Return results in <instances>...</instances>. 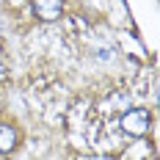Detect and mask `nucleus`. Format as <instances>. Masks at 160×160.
<instances>
[{
    "label": "nucleus",
    "mask_w": 160,
    "mask_h": 160,
    "mask_svg": "<svg viewBox=\"0 0 160 160\" xmlns=\"http://www.w3.org/2000/svg\"><path fill=\"white\" fill-rule=\"evenodd\" d=\"M149 127H152V116L146 108H130V111L122 113V130L130 138H144Z\"/></svg>",
    "instance_id": "nucleus-1"
},
{
    "label": "nucleus",
    "mask_w": 160,
    "mask_h": 160,
    "mask_svg": "<svg viewBox=\"0 0 160 160\" xmlns=\"http://www.w3.org/2000/svg\"><path fill=\"white\" fill-rule=\"evenodd\" d=\"M19 146V130L11 122H0V155H11Z\"/></svg>",
    "instance_id": "nucleus-3"
},
{
    "label": "nucleus",
    "mask_w": 160,
    "mask_h": 160,
    "mask_svg": "<svg viewBox=\"0 0 160 160\" xmlns=\"http://www.w3.org/2000/svg\"><path fill=\"white\" fill-rule=\"evenodd\" d=\"M31 8L36 19L42 22H55L64 17V0H31Z\"/></svg>",
    "instance_id": "nucleus-2"
}]
</instances>
